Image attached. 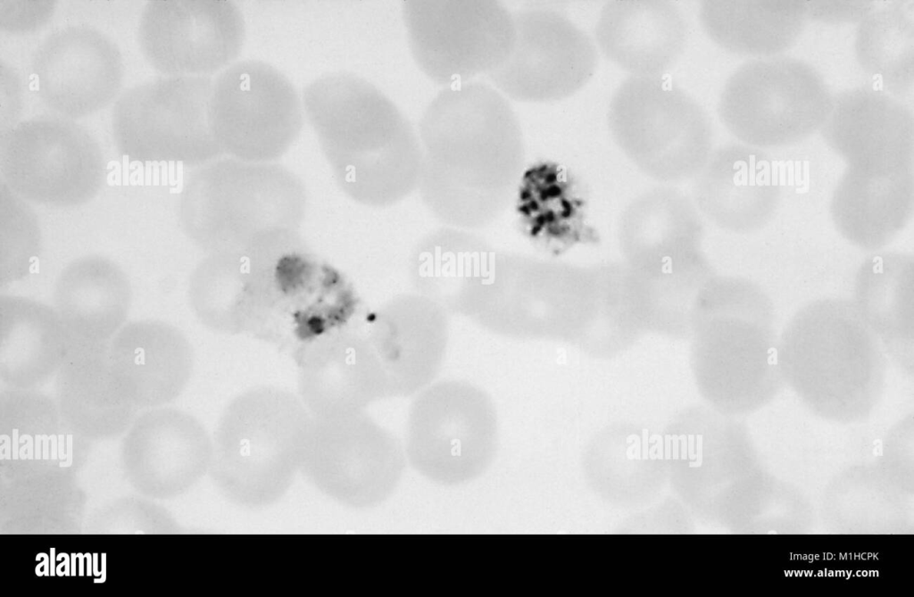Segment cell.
<instances>
[{
	"label": "cell",
	"mask_w": 914,
	"mask_h": 597,
	"mask_svg": "<svg viewBox=\"0 0 914 597\" xmlns=\"http://www.w3.org/2000/svg\"><path fill=\"white\" fill-rule=\"evenodd\" d=\"M71 344L52 305L0 295V378L9 387L30 389L54 377Z\"/></svg>",
	"instance_id": "24"
},
{
	"label": "cell",
	"mask_w": 914,
	"mask_h": 597,
	"mask_svg": "<svg viewBox=\"0 0 914 597\" xmlns=\"http://www.w3.org/2000/svg\"><path fill=\"white\" fill-rule=\"evenodd\" d=\"M108 353L121 392L140 402L175 397L193 374L190 341L179 328L160 319L128 321L110 341Z\"/></svg>",
	"instance_id": "19"
},
{
	"label": "cell",
	"mask_w": 914,
	"mask_h": 597,
	"mask_svg": "<svg viewBox=\"0 0 914 597\" xmlns=\"http://www.w3.org/2000/svg\"><path fill=\"white\" fill-rule=\"evenodd\" d=\"M887 357L913 371L914 257L904 251L871 253L859 267L851 300Z\"/></svg>",
	"instance_id": "23"
},
{
	"label": "cell",
	"mask_w": 914,
	"mask_h": 597,
	"mask_svg": "<svg viewBox=\"0 0 914 597\" xmlns=\"http://www.w3.org/2000/svg\"><path fill=\"white\" fill-rule=\"evenodd\" d=\"M257 258L255 253L253 263V253H212L195 265L187 295L203 326L230 336L253 328L265 306V277L259 272Z\"/></svg>",
	"instance_id": "25"
},
{
	"label": "cell",
	"mask_w": 914,
	"mask_h": 597,
	"mask_svg": "<svg viewBox=\"0 0 914 597\" xmlns=\"http://www.w3.org/2000/svg\"><path fill=\"white\" fill-rule=\"evenodd\" d=\"M77 559H79V575L84 576V554L81 552L77 553Z\"/></svg>",
	"instance_id": "39"
},
{
	"label": "cell",
	"mask_w": 914,
	"mask_h": 597,
	"mask_svg": "<svg viewBox=\"0 0 914 597\" xmlns=\"http://www.w3.org/2000/svg\"><path fill=\"white\" fill-rule=\"evenodd\" d=\"M0 172L1 180L29 203L70 208L98 195L106 162L85 126L57 114L41 115L0 137Z\"/></svg>",
	"instance_id": "7"
},
{
	"label": "cell",
	"mask_w": 914,
	"mask_h": 597,
	"mask_svg": "<svg viewBox=\"0 0 914 597\" xmlns=\"http://www.w3.org/2000/svg\"><path fill=\"white\" fill-rule=\"evenodd\" d=\"M607 122L621 148L647 172L677 178L704 163L712 131L702 106L663 78L628 76L611 95Z\"/></svg>",
	"instance_id": "6"
},
{
	"label": "cell",
	"mask_w": 914,
	"mask_h": 597,
	"mask_svg": "<svg viewBox=\"0 0 914 597\" xmlns=\"http://www.w3.org/2000/svg\"><path fill=\"white\" fill-rule=\"evenodd\" d=\"M303 114L295 85L263 61H237L213 79L210 121L224 156L276 162L299 137Z\"/></svg>",
	"instance_id": "8"
},
{
	"label": "cell",
	"mask_w": 914,
	"mask_h": 597,
	"mask_svg": "<svg viewBox=\"0 0 914 597\" xmlns=\"http://www.w3.org/2000/svg\"><path fill=\"white\" fill-rule=\"evenodd\" d=\"M312 422L298 394L286 388L261 386L237 394L212 440L210 467L225 497L250 508L280 499L302 469Z\"/></svg>",
	"instance_id": "2"
},
{
	"label": "cell",
	"mask_w": 914,
	"mask_h": 597,
	"mask_svg": "<svg viewBox=\"0 0 914 597\" xmlns=\"http://www.w3.org/2000/svg\"><path fill=\"white\" fill-rule=\"evenodd\" d=\"M701 177V200L727 229L749 234L764 227L782 195L777 168L763 149L740 142L710 155Z\"/></svg>",
	"instance_id": "20"
},
{
	"label": "cell",
	"mask_w": 914,
	"mask_h": 597,
	"mask_svg": "<svg viewBox=\"0 0 914 597\" xmlns=\"http://www.w3.org/2000/svg\"><path fill=\"white\" fill-rule=\"evenodd\" d=\"M212 83L206 76H161L124 89L112 111L120 155L193 168L224 156L210 121Z\"/></svg>",
	"instance_id": "4"
},
{
	"label": "cell",
	"mask_w": 914,
	"mask_h": 597,
	"mask_svg": "<svg viewBox=\"0 0 914 597\" xmlns=\"http://www.w3.org/2000/svg\"><path fill=\"white\" fill-rule=\"evenodd\" d=\"M133 289L112 259L87 254L68 262L57 275L52 306L72 344H109L128 322Z\"/></svg>",
	"instance_id": "21"
},
{
	"label": "cell",
	"mask_w": 914,
	"mask_h": 597,
	"mask_svg": "<svg viewBox=\"0 0 914 597\" xmlns=\"http://www.w3.org/2000/svg\"><path fill=\"white\" fill-rule=\"evenodd\" d=\"M24 91L21 77L16 68L0 62V137L21 121Z\"/></svg>",
	"instance_id": "33"
},
{
	"label": "cell",
	"mask_w": 914,
	"mask_h": 597,
	"mask_svg": "<svg viewBox=\"0 0 914 597\" xmlns=\"http://www.w3.org/2000/svg\"><path fill=\"white\" fill-rule=\"evenodd\" d=\"M382 371L372 345L353 334L335 333L306 348L297 394L315 419L361 413L387 393Z\"/></svg>",
	"instance_id": "17"
},
{
	"label": "cell",
	"mask_w": 914,
	"mask_h": 597,
	"mask_svg": "<svg viewBox=\"0 0 914 597\" xmlns=\"http://www.w3.org/2000/svg\"><path fill=\"white\" fill-rule=\"evenodd\" d=\"M41 245L36 212L0 179V287H8L29 275Z\"/></svg>",
	"instance_id": "30"
},
{
	"label": "cell",
	"mask_w": 914,
	"mask_h": 597,
	"mask_svg": "<svg viewBox=\"0 0 914 597\" xmlns=\"http://www.w3.org/2000/svg\"><path fill=\"white\" fill-rule=\"evenodd\" d=\"M718 285L714 317L694 353L699 383L735 388L780 383L771 299L748 278H728Z\"/></svg>",
	"instance_id": "11"
},
{
	"label": "cell",
	"mask_w": 914,
	"mask_h": 597,
	"mask_svg": "<svg viewBox=\"0 0 914 597\" xmlns=\"http://www.w3.org/2000/svg\"><path fill=\"white\" fill-rule=\"evenodd\" d=\"M84 557L87 559V576H90L93 575V556L89 552H87L84 554Z\"/></svg>",
	"instance_id": "37"
},
{
	"label": "cell",
	"mask_w": 914,
	"mask_h": 597,
	"mask_svg": "<svg viewBox=\"0 0 914 597\" xmlns=\"http://www.w3.org/2000/svg\"><path fill=\"white\" fill-rule=\"evenodd\" d=\"M404 466L398 443L361 412L313 419L301 471L328 497L361 509L390 496Z\"/></svg>",
	"instance_id": "12"
},
{
	"label": "cell",
	"mask_w": 914,
	"mask_h": 597,
	"mask_svg": "<svg viewBox=\"0 0 914 597\" xmlns=\"http://www.w3.org/2000/svg\"><path fill=\"white\" fill-rule=\"evenodd\" d=\"M599 54L639 78H664L682 56L688 25L682 10L667 0H611L594 28Z\"/></svg>",
	"instance_id": "16"
},
{
	"label": "cell",
	"mask_w": 914,
	"mask_h": 597,
	"mask_svg": "<svg viewBox=\"0 0 914 597\" xmlns=\"http://www.w3.org/2000/svg\"><path fill=\"white\" fill-rule=\"evenodd\" d=\"M833 98L813 65L780 54L738 66L721 90L718 114L738 142L763 150L778 148L819 131Z\"/></svg>",
	"instance_id": "3"
},
{
	"label": "cell",
	"mask_w": 914,
	"mask_h": 597,
	"mask_svg": "<svg viewBox=\"0 0 914 597\" xmlns=\"http://www.w3.org/2000/svg\"><path fill=\"white\" fill-rule=\"evenodd\" d=\"M698 20L719 47L752 59L784 54L809 21L805 0H704Z\"/></svg>",
	"instance_id": "26"
},
{
	"label": "cell",
	"mask_w": 914,
	"mask_h": 597,
	"mask_svg": "<svg viewBox=\"0 0 914 597\" xmlns=\"http://www.w3.org/2000/svg\"><path fill=\"white\" fill-rule=\"evenodd\" d=\"M97 560H98V555H97V553H94L93 554V574L96 576H102V572L98 571V569H97V565H98L97 564Z\"/></svg>",
	"instance_id": "40"
},
{
	"label": "cell",
	"mask_w": 914,
	"mask_h": 597,
	"mask_svg": "<svg viewBox=\"0 0 914 597\" xmlns=\"http://www.w3.org/2000/svg\"><path fill=\"white\" fill-rule=\"evenodd\" d=\"M819 132L846 166H914L912 108L872 84L834 95Z\"/></svg>",
	"instance_id": "15"
},
{
	"label": "cell",
	"mask_w": 914,
	"mask_h": 597,
	"mask_svg": "<svg viewBox=\"0 0 914 597\" xmlns=\"http://www.w3.org/2000/svg\"><path fill=\"white\" fill-rule=\"evenodd\" d=\"M580 203L567 172L560 165L540 162L524 171L516 211L530 237L561 242L571 236Z\"/></svg>",
	"instance_id": "28"
},
{
	"label": "cell",
	"mask_w": 914,
	"mask_h": 597,
	"mask_svg": "<svg viewBox=\"0 0 914 597\" xmlns=\"http://www.w3.org/2000/svg\"><path fill=\"white\" fill-rule=\"evenodd\" d=\"M31 75L47 108L78 120L117 100L125 66L120 47L109 35L89 24L70 23L39 43L32 56Z\"/></svg>",
	"instance_id": "14"
},
{
	"label": "cell",
	"mask_w": 914,
	"mask_h": 597,
	"mask_svg": "<svg viewBox=\"0 0 914 597\" xmlns=\"http://www.w3.org/2000/svg\"><path fill=\"white\" fill-rule=\"evenodd\" d=\"M809 21L826 25L858 24L876 6L872 0H805Z\"/></svg>",
	"instance_id": "32"
},
{
	"label": "cell",
	"mask_w": 914,
	"mask_h": 597,
	"mask_svg": "<svg viewBox=\"0 0 914 597\" xmlns=\"http://www.w3.org/2000/svg\"><path fill=\"white\" fill-rule=\"evenodd\" d=\"M524 94L556 101L581 90L595 73L599 52L593 36L561 11L544 8L526 17Z\"/></svg>",
	"instance_id": "22"
},
{
	"label": "cell",
	"mask_w": 914,
	"mask_h": 597,
	"mask_svg": "<svg viewBox=\"0 0 914 597\" xmlns=\"http://www.w3.org/2000/svg\"><path fill=\"white\" fill-rule=\"evenodd\" d=\"M496 437L495 411L483 393L464 385L441 384L413 403L406 453L411 466L428 480L460 485L488 468Z\"/></svg>",
	"instance_id": "9"
},
{
	"label": "cell",
	"mask_w": 914,
	"mask_h": 597,
	"mask_svg": "<svg viewBox=\"0 0 914 597\" xmlns=\"http://www.w3.org/2000/svg\"><path fill=\"white\" fill-rule=\"evenodd\" d=\"M306 206L305 187L288 168L222 156L187 177L178 217L205 253H250L278 248L295 235Z\"/></svg>",
	"instance_id": "1"
},
{
	"label": "cell",
	"mask_w": 914,
	"mask_h": 597,
	"mask_svg": "<svg viewBox=\"0 0 914 597\" xmlns=\"http://www.w3.org/2000/svg\"><path fill=\"white\" fill-rule=\"evenodd\" d=\"M886 353L851 300L823 298L799 309L778 337L782 378L798 390L878 389Z\"/></svg>",
	"instance_id": "5"
},
{
	"label": "cell",
	"mask_w": 914,
	"mask_h": 597,
	"mask_svg": "<svg viewBox=\"0 0 914 597\" xmlns=\"http://www.w3.org/2000/svg\"><path fill=\"white\" fill-rule=\"evenodd\" d=\"M109 344H72L55 375L57 394L74 418L85 412L107 410L117 420L125 417L126 398L112 372Z\"/></svg>",
	"instance_id": "29"
},
{
	"label": "cell",
	"mask_w": 914,
	"mask_h": 597,
	"mask_svg": "<svg viewBox=\"0 0 914 597\" xmlns=\"http://www.w3.org/2000/svg\"><path fill=\"white\" fill-rule=\"evenodd\" d=\"M304 114L335 179L353 199L371 197L377 152L393 111L363 79L331 72L310 82L303 93Z\"/></svg>",
	"instance_id": "10"
},
{
	"label": "cell",
	"mask_w": 914,
	"mask_h": 597,
	"mask_svg": "<svg viewBox=\"0 0 914 597\" xmlns=\"http://www.w3.org/2000/svg\"><path fill=\"white\" fill-rule=\"evenodd\" d=\"M101 572H102V577L101 578H95L94 579L95 583H103V582H104L106 580V554L104 552L102 553V570H101Z\"/></svg>",
	"instance_id": "36"
},
{
	"label": "cell",
	"mask_w": 914,
	"mask_h": 597,
	"mask_svg": "<svg viewBox=\"0 0 914 597\" xmlns=\"http://www.w3.org/2000/svg\"><path fill=\"white\" fill-rule=\"evenodd\" d=\"M42 558L44 560L39 564H37L36 566L35 573L38 576H42L43 575L48 576H50V572H49L50 559H49V557H48V555L46 553L39 552L36 556V560H39Z\"/></svg>",
	"instance_id": "35"
},
{
	"label": "cell",
	"mask_w": 914,
	"mask_h": 597,
	"mask_svg": "<svg viewBox=\"0 0 914 597\" xmlns=\"http://www.w3.org/2000/svg\"><path fill=\"white\" fill-rule=\"evenodd\" d=\"M76 558L77 553H71V575L76 576Z\"/></svg>",
	"instance_id": "41"
},
{
	"label": "cell",
	"mask_w": 914,
	"mask_h": 597,
	"mask_svg": "<svg viewBox=\"0 0 914 597\" xmlns=\"http://www.w3.org/2000/svg\"><path fill=\"white\" fill-rule=\"evenodd\" d=\"M245 34L229 0H151L137 27L142 55L162 76L219 74L237 61Z\"/></svg>",
	"instance_id": "13"
},
{
	"label": "cell",
	"mask_w": 914,
	"mask_h": 597,
	"mask_svg": "<svg viewBox=\"0 0 914 597\" xmlns=\"http://www.w3.org/2000/svg\"><path fill=\"white\" fill-rule=\"evenodd\" d=\"M856 62L874 86L905 101L914 87V18L905 5L876 6L857 25Z\"/></svg>",
	"instance_id": "27"
},
{
	"label": "cell",
	"mask_w": 914,
	"mask_h": 597,
	"mask_svg": "<svg viewBox=\"0 0 914 597\" xmlns=\"http://www.w3.org/2000/svg\"><path fill=\"white\" fill-rule=\"evenodd\" d=\"M53 0H0V29L10 34H28L45 27L54 15Z\"/></svg>",
	"instance_id": "31"
},
{
	"label": "cell",
	"mask_w": 914,
	"mask_h": 597,
	"mask_svg": "<svg viewBox=\"0 0 914 597\" xmlns=\"http://www.w3.org/2000/svg\"><path fill=\"white\" fill-rule=\"evenodd\" d=\"M837 233L852 246L870 253L885 250L914 216V166H846L829 203Z\"/></svg>",
	"instance_id": "18"
},
{
	"label": "cell",
	"mask_w": 914,
	"mask_h": 597,
	"mask_svg": "<svg viewBox=\"0 0 914 597\" xmlns=\"http://www.w3.org/2000/svg\"><path fill=\"white\" fill-rule=\"evenodd\" d=\"M54 551H55L54 548H51L50 549V555H51L50 556V576H52L56 574L55 573L56 567H55V563H54L55 560H56V557L54 555Z\"/></svg>",
	"instance_id": "38"
},
{
	"label": "cell",
	"mask_w": 914,
	"mask_h": 597,
	"mask_svg": "<svg viewBox=\"0 0 914 597\" xmlns=\"http://www.w3.org/2000/svg\"><path fill=\"white\" fill-rule=\"evenodd\" d=\"M62 558L64 560H63V561H62V563H60L59 565L56 566L55 573L59 576H62L64 575L65 576H70L71 575V557L67 553H65V552H61V553L56 555V561L61 560V559H62Z\"/></svg>",
	"instance_id": "34"
}]
</instances>
